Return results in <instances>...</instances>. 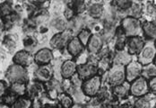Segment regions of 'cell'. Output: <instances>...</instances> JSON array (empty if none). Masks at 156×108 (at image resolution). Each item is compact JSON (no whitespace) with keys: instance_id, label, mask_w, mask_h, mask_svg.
Listing matches in <instances>:
<instances>
[{"instance_id":"cell-1","label":"cell","mask_w":156,"mask_h":108,"mask_svg":"<svg viewBox=\"0 0 156 108\" xmlns=\"http://www.w3.org/2000/svg\"><path fill=\"white\" fill-rule=\"evenodd\" d=\"M120 27L124 31L127 38L134 37V36H140L141 34H143L141 21L139 19L131 16H126L124 18H122Z\"/></svg>"},{"instance_id":"cell-2","label":"cell","mask_w":156,"mask_h":108,"mask_svg":"<svg viewBox=\"0 0 156 108\" xmlns=\"http://www.w3.org/2000/svg\"><path fill=\"white\" fill-rule=\"evenodd\" d=\"M6 78L11 83L16 82H24L28 80V71L24 67L17 64L11 65L6 71Z\"/></svg>"},{"instance_id":"cell-3","label":"cell","mask_w":156,"mask_h":108,"mask_svg":"<svg viewBox=\"0 0 156 108\" xmlns=\"http://www.w3.org/2000/svg\"><path fill=\"white\" fill-rule=\"evenodd\" d=\"M129 92L131 95L136 98L145 96L150 92L148 80L142 76L136 78V80L131 82L129 87Z\"/></svg>"},{"instance_id":"cell-4","label":"cell","mask_w":156,"mask_h":108,"mask_svg":"<svg viewBox=\"0 0 156 108\" xmlns=\"http://www.w3.org/2000/svg\"><path fill=\"white\" fill-rule=\"evenodd\" d=\"M107 81L110 85L116 87L126 82L125 67L121 65H114L107 73Z\"/></svg>"},{"instance_id":"cell-5","label":"cell","mask_w":156,"mask_h":108,"mask_svg":"<svg viewBox=\"0 0 156 108\" xmlns=\"http://www.w3.org/2000/svg\"><path fill=\"white\" fill-rule=\"evenodd\" d=\"M156 55V48L154 46V42L147 41L145 43L143 50L137 55V61L140 62L143 66H147L152 64Z\"/></svg>"},{"instance_id":"cell-6","label":"cell","mask_w":156,"mask_h":108,"mask_svg":"<svg viewBox=\"0 0 156 108\" xmlns=\"http://www.w3.org/2000/svg\"><path fill=\"white\" fill-rule=\"evenodd\" d=\"M101 87V78L100 76L95 75L94 77L84 80L82 86V90L85 95L92 97L100 93Z\"/></svg>"},{"instance_id":"cell-7","label":"cell","mask_w":156,"mask_h":108,"mask_svg":"<svg viewBox=\"0 0 156 108\" xmlns=\"http://www.w3.org/2000/svg\"><path fill=\"white\" fill-rule=\"evenodd\" d=\"M144 66L138 61H132L125 67L126 81L128 83L133 82L142 76Z\"/></svg>"},{"instance_id":"cell-8","label":"cell","mask_w":156,"mask_h":108,"mask_svg":"<svg viewBox=\"0 0 156 108\" xmlns=\"http://www.w3.org/2000/svg\"><path fill=\"white\" fill-rule=\"evenodd\" d=\"M145 44V42L144 41V38L141 36H134L129 37L126 40V51L131 55H138L140 51Z\"/></svg>"},{"instance_id":"cell-9","label":"cell","mask_w":156,"mask_h":108,"mask_svg":"<svg viewBox=\"0 0 156 108\" xmlns=\"http://www.w3.org/2000/svg\"><path fill=\"white\" fill-rule=\"evenodd\" d=\"M71 34L72 32H70L69 30L55 34L49 42L50 46L54 49H62L71 39Z\"/></svg>"},{"instance_id":"cell-10","label":"cell","mask_w":156,"mask_h":108,"mask_svg":"<svg viewBox=\"0 0 156 108\" xmlns=\"http://www.w3.org/2000/svg\"><path fill=\"white\" fill-rule=\"evenodd\" d=\"M76 73L82 80H86L97 74V67L91 62L80 64L77 66Z\"/></svg>"},{"instance_id":"cell-11","label":"cell","mask_w":156,"mask_h":108,"mask_svg":"<svg viewBox=\"0 0 156 108\" xmlns=\"http://www.w3.org/2000/svg\"><path fill=\"white\" fill-rule=\"evenodd\" d=\"M34 61L40 66H46L53 60V52L48 48H42L39 50L33 56Z\"/></svg>"},{"instance_id":"cell-12","label":"cell","mask_w":156,"mask_h":108,"mask_svg":"<svg viewBox=\"0 0 156 108\" xmlns=\"http://www.w3.org/2000/svg\"><path fill=\"white\" fill-rule=\"evenodd\" d=\"M77 71V63L72 60H67L60 65V75L63 78H71Z\"/></svg>"},{"instance_id":"cell-13","label":"cell","mask_w":156,"mask_h":108,"mask_svg":"<svg viewBox=\"0 0 156 108\" xmlns=\"http://www.w3.org/2000/svg\"><path fill=\"white\" fill-rule=\"evenodd\" d=\"M13 61L15 64L25 68L31 65L32 61H34V58L30 53V51L26 50H19L18 52H16L13 58Z\"/></svg>"},{"instance_id":"cell-14","label":"cell","mask_w":156,"mask_h":108,"mask_svg":"<svg viewBox=\"0 0 156 108\" xmlns=\"http://www.w3.org/2000/svg\"><path fill=\"white\" fill-rule=\"evenodd\" d=\"M66 50L70 56L72 57H77L82 54V52L84 50L83 44L80 42L77 37H73L69 40V42L66 44Z\"/></svg>"},{"instance_id":"cell-15","label":"cell","mask_w":156,"mask_h":108,"mask_svg":"<svg viewBox=\"0 0 156 108\" xmlns=\"http://www.w3.org/2000/svg\"><path fill=\"white\" fill-rule=\"evenodd\" d=\"M103 45V38L101 35L95 33L93 34L88 44H87V50L91 54H97L101 51Z\"/></svg>"},{"instance_id":"cell-16","label":"cell","mask_w":156,"mask_h":108,"mask_svg":"<svg viewBox=\"0 0 156 108\" xmlns=\"http://www.w3.org/2000/svg\"><path fill=\"white\" fill-rule=\"evenodd\" d=\"M142 32L148 41L156 40V24L153 21H144L142 23Z\"/></svg>"},{"instance_id":"cell-17","label":"cell","mask_w":156,"mask_h":108,"mask_svg":"<svg viewBox=\"0 0 156 108\" xmlns=\"http://www.w3.org/2000/svg\"><path fill=\"white\" fill-rule=\"evenodd\" d=\"M51 69L50 68L46 66H40L34 72V77L38 80V82H45L47 83L51 79Z\"/></svg>"},{"instance_id":"cell-18","label":"cell","mask_w":156,"mask_h":108,"mask_svg":"<svg viewBox=\"0 0 156 108\" xmlns=\"http://www.w3.org/2000/svg\"><path fill=\"white\" fill-rule=\"evenodd\" d=\"M130 61H132V56L124 50H118L113 59L114 65H121L124 67L126 66Z\"/></svg>"},{"instance_id":"cell-19","label":"cell","mask_w":156,"mask_h":108,"mask_svg":"<svg viewBox=\"0 0 156 108\" xmlns=\"http://www.w3.org/2000/svg\"><path fill=\"white\" fill-rule=\"evenodd\" d=\"M129 87H130V84L127 82L116 86L113 88V95L118 98H126L130 94Z\"/></svg>"},{"instance_id":"cell-20","label":"cell","mask_w":156,"mask_h":108,"mask_svg":"<svg viewBox=\"0 0 156 108\" xmlns=\"http://www.w3.org/2000/svg\"><path fill=\"white\" fill-rule=\"evenodd\" d=\"M88 12L91 17H93L94 19L100 18L103 16L104 14V7L102 6V4L100 3H94L92 4L89 8H88Z\"/></svg>"},{"instance_id":"cell-21","label":"cell","mask_w":156,"mask_h":108,"mask_svg":"<svg viewBox=\"0 0 156 108\" xmlns=\"http://www.w3.org/2000/svg\"><path fill=\"white\" fill-rule=\"evenodd\" d=\"M10 92L14 93L18 97L23 96L27 91V85L24 82H16L12 83L10 87Z\"/></svg>"},{"instance_id":"cell-22","label":"cell","mask_w":156,"mask_h":108,"mask_svg":"<svg viewBox=\"0 0 156 108\" xmlns=\"http://www.w3.org/2000/svg\"><path fill=\"white\" fill-rule=\"evenodd\" d=\"M143 5L139 2H132V5L130 8L126 11L127 16H131L136 19H139V17L143 14Z\"/></svg>"},{"instance_id":"cell-23","label":"cell","mask_w":156,"mask_h":108,"mask_svg":"<svg viewBox=\"0 0 156 108\" xmlns=\"http://www.w3.org/2000/svg\"><path fill=\"white\" fill-rule=\"evenodd\" d=\"M32 107V101L31 98L25 96H20L17 98L16 103L13 105L12 108H31Z\"/></svg>"},{"instance_id":"cell-24","label":"cell","mask_w":156,"mask_h":108,"mask_svg":"<svg viewBox=\"0 0 156 108\" xmlns=\"http://www.w3.org/2000/svg\"><path fill=\"white\" fill-rule=\"evenodd\" d=\"M156 76V66L152 63L149 64L147 66H144V68L143 69V72H142V77L146 78L147 80L151 79L152 77Z\"/></svg>"},{"instance_id":"cell-25","label":"cell","mask_w":156,"mask_h":108,"mask_svg":"<svg viewBox=\"0 0 156 108\" xmlns=\"http://www.w3.org/2000/svg\"><path fill=\"white\" fill-rule=\"evenodd\" d=\"M50 26L55 32H58V33L62 32H64L65 27H66V21H65V19H63L61 17H57L54 20H52Z\"/></svg>"},{"instance_id":"cell-26","label":"cell","mask_w":156,"mask_h":108,"mask_svg":"<svg viewBox=\"0 0 156 108\" xmlns=\"http://www.w3.org/2000/svg\"><path fill=\"white\" fill-rule=\"evenodd\" d=\"M91 37H92L91 31L88 30V29H85V28H83V30H81V31L79 32V33H78L77 35V38L80 40V42L83 44V46L88 44Z\"/></svg>"},{"instance_id":"cell-27","label":"cell","mask_w":156,"mask_h":108,"mask_svg":"<svg viewBox=\"0 0 156 108\" xmlns=\"http://www.w3.org/2000/svg\"><path fill=\"white\" fill-rule=\"evenodd\" d=\"M113 5L115 6V8L119 11L121 12H126L127 11L131 5H132V1H126V0H119V1H115L113 2Z\"/></svg>"},{"instance_id":"cell-28","label":"cell","mask_w":156,"mask_h":108,"mask_svg":"<svg viewBox=\"0 0 156 108\" xmlns=\"http://www.w3.org/2000/svg\"><path fill=\"white\" fill-rule=\"evenodd\" d=\"M13 14V7L9 2H4L0 5V16L7 17Z\"/></svg>"},{"instance_id":"cell-29","label":"cell","mask_w":156,"mask_h":108,"mask_svg":"<svg viewBox=\"0 0 156 108\" xmlns=\"http://www.w3.org/2000/svg\"><path fill=\"white\" fill-rule=\"evenodd\" d=\"M134 108H151V101L146 95L136 98L134 103Z\"/></svg>"},{"instance_id":"cell-30","label":"cell","mask_w":156,"mask_h":108,"mask_svg":"<svg viewBox=\"0 0 156 108\" xmlns=\"http://www.w3.org/2000/svg\"><path fill=\"white\" fill-rule=\"evenodd\" d=\"M4 44L8 50H14L16 48V38L14 35H7L4 41Z\"/></svg>"},{"instance_id":"cell-31","label":"cell","mask_w":156,"mask_h":108,"mask_svg":"<svg viewBox=\"0 0 156 108\" xmlns=\"http://www.w3.org/2000/svg\"><path fill=\"white\" fill-rule=\"evenodd\" d=\"M18 96L16 95L14 93L12 92H7L5 94V95L3 97V100H4V104L9 106H13V105L16 103V101L17 100Z\"/></svg>"},{"instance_id":"cell-32","label":"cell","mask_w":156,"mask_h":108,"mask_svg":"<svg viewBox=\"0 0 156 108\" xmlns=\"http://www.w3.org/2000/svg\"><path fill=\"white\" fill-rule=\"evenodd\" d=\"M60 105L63 108H71L73 106V99L70 95L64 94L60 96Z\"/></svg>"},{"instance_id":"cell-33","label":"cell","mask_w":156,"mask_h":108,"mask_svg":"<svg viewBox=\"0 0 156 108\" xmlns=\"http://www.w3.org/2000/svg\"><path fill=\"white\" fill-rule=\"evenodd\" d=\"M23 44H24V46L25 48L28 50H31L32 48H34V47L36 46V44H37V40L33 37V36H27V37H25L24 38V40H23Z\"/></svg>"},{"instance_id":"cell-34","label":"cell","mask_w":156,"mask_h":108,"mask_svg":"<svg viewBox=\"0 0 156 108\" xmlns=\"http://www.w3.org/2000/svg\"><path fill=\"white\" fill-rule=\"evenodd\" d=\"M145 13L147 16L156 19V6L154 3H148L145 6Z\"/></svg>"},{"instance_id":"cell-35","label":"cell","mask_w":156,"mask_h":108,"mask_svg":"<svg viewBox=\"0 0 156 108\" xmlns=\"http://www.w3.org/2000/svg\"><path fill=\"white\" fill-rule=\"evenodd\" d=\"M74 3H75V4L73 5L72 8H73V10H74L75 12L80 14V13H83V12L85 10V8H86L85 2H83V1H76V2H74Z\"/></svg>"},{"instance_id":"cell-36","label":"cell","mask_w":156,"mask_h":108,"mask_svg":"<svg viewBox=\"0 0 156 108\" xmlns=\"http://www.w3.org/2000/svg\"><path fill=\"white\" fill-rule=\"evenodd\" d=\"M148 84H149V89L150 92L153 93L154 95H156V76L152 77L151 79L148 80Z\"/></svg>"},{"instance_id":"cell-37","label":"cell","mask_w":156,"mask_h":108,"mask_svg":"<svg viewBox=\"0 0 156 108\" xmlns=\"http://www.w3.org/2000/svg\"><path fill=\"white\" fill-rule=\"evenodd\" d=\"M74 13H75V11L73 10L72 7H66L64 12V16L66 19H72L74 17Z\"/></svg>"},{"instance_id":"cell-38","label":"cell","mask_w":156,"mask_h":108,"mask_svg":"<svg viewBox=\"0 0 156 108\" xmlns=\"http://www.w3.org/2000/svg\"><path fill=\"white\" fill-rule=\"evenodd\" d=\"M7 93V87L4 81H0V98L4 97Z\"/></svg>"},{"instance_id":"cell-39","label":"cell","mask_w":156,"mask_h":108,"mask_svg":"<svg viewBox=\"0 0 156 108\" xmlns=\"http://www.w3.org/2000/svg\"><path fill=\"white\" fill-rule=\"evenodd\" d=\"M44 108H58L56 106H54V105H51V104H47Z\"/></svg>"},{"instance_id":"cell-40","label":"cell","mask_w":156,"mask_h":108,"mask_svg":"<svg viewBox=\"0 0 156 108\" xmlns=\"http://www.w3.org/2000/svg\"><path fill=\"white\" fill-rule=\"evenodd\" d=\"M0 108H12L11 106H7V105H5V104H4V103H2V104H0Z\"/></svg>"},{"instance_id":"cell-41","label":"cell","mask_w":156,"mask_h":108,"mask_svg":"<svg viewBox=\"0 0 156 108\" xmlns=\"http://www.w3.org/2000/svg\"><path fill=\"white\" fill-rule=\"evenodd\" d=\"M121 108H131L129 106H121Z\"/></svg>"},{"instance_id":"cell-42","label":"cell","mask_w":156,"mask_h":108,"mask_svg":"<svg viewBox=\"0 0 156 108\" xmlns=\"http://www.w3.org/2000/svg\"><path fill=\"white\" fill-rule=\"evenodd\" d=\"M154 64L156 66V55H155V58H154Z\"/></svg>"},{"instance_id":"cell-43","label":"cell","mask_w":156,"mask_h":108,"mask_svg":"<svg viewBox=\"0 0 156 108\" xmlns=\"http://www.w3.org/2000/svg\"><path fill=\"white\" fill-rule=\"evenodd\" d=\"M154 46H155V48H156V40L154 41Z\"/></svg>"},{"instance_id":"cell-44","label":"cell","mask_w":156,"mask_h":108,"mask_svg":"<svg viewBox=\"0 0 156 108\" xmlns=\"http://www.w3.org/2000/svg\"><path fill=\"white\" fill-rule=\"evenodd\" d=\"M155 24H156V23H155Z\"/></svg>"}]
</instances>
